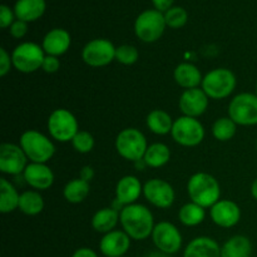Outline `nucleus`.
<instances>
[{
	"label": "nucleus",
	"mask_w": 257,
	"mask_h": 257,
	"mask_svg": "<svg viewBox=\"0 0 257 257\" xmlns=\"http://www.w3.org/2000/svg\"><path fill=\"white\" fill-rule=\"evenodd\" d=\"M130 247L131 237L124 231H110L103 236L99 242L100 252L105 257H122Z\"/></svg>",
	"instance_id": "17"
},
{
	"label": "nucleus",
	"mask_w": 257,
	"mask_h": 257,
	"mask_svg": "<svg viewBox=\"0 0 257 257\" xmlns=\"http://www.w3.org/2000/svg\"><path fill=\"white\" fill-rule=\"evenodd\" d=\"M13 64L12 57L7 53L4 48H0V75L5 77L10 72V67Z\"/></svg>",
	"instance_id": "39"
},
{
	"label": "nucleus",
	"mask_w": 257,
	"mask_h": 257,
	"mask_svg": "<svg viewBox=\"0 0 257 257\" xmlns=\"http://www.w3.org/2000/svg\"><path fill=\"white\" fill-rule=\"evenodd\" d=\"M140 53L137 48L130 44H123L115 49V60L124 65H132L138 60Z\"/></svg>",
	"instance_id": "35"
},
{
	"label": "nucleus",
	"mask_w": 257,
	"mask_h": 257,
	"mask_svg": "<svg viewBox=\"0 0 257 257\" xmlns=\"http://www.w3.org/2000/svg\"><path fill=\"white\" fill-rule=\"evenodd\" d=\"M173 2L175 0H152L153 5H155V9L161 13H166L167 10H170L172 8Z\"/></svg>",
	"instance_id": "40"
},
{
	"label": "nucleus",
	"mask_w": 257,
	"mask_h": 257,
	"mask_svg": "<svg viewBox=\"0 0 257 257\" xmlns=\"http://www.w3.org/2000/svg\"><path fill=\"white\" fill-rule=\"evenodd\" d=\"M60 68V60L58 59V57H54V55H45V59L43 62L42 69L44 70L45 73H52L58 72V69Z\"/></svg>",
	"instance_id": "38"
},
{
	"label": "nucleus",
	"mask_w": 257,
	"mask_h": 257,
	"mask_svg": "<svg viewBox=\"0 0 257 257\" xmlns=\"http://www.w3.org/2000/svg\"><path fill=\"white\" fill-rule=\"evenodd\" d=\"M24 180L34 190H48L54 182V173L45 163H30L24 171Z\"/></svg>",
	"instance_id": "18"
},
{
	"label": "nucleus",
	"mask_w": 257,
	"mask_h": 257,
	"mask_svg": "<svg viewBox=\"0 0 257 257\" xmlns=\"http://www.w3.org/2000/svg\"><path fill=\"white\" fill-rule=\"evenodd\" d=\"M118 221H119V213H118V211L114 210V208L105 207L94 213V216L92 218V227L97 232L104 233L105 235V233L114 230Z\"/></svg>",
	"instance_id": "25"
},
{
	"label": "nucleus",
	"mask_w": 257,
	"mask_h": 257,
	"mask_svg": "<svg viewBox=\"0 0 257 257\" xmlns=\"http://www.w3.org/2000/svg\"><path fill=\"white\" fill-rule=\"evenodd\" d=\"M89 182L82 180V178H77L65 185L63 195L64 198L70 203H80L87 198L89 195Z\"/></svg>",
	"instance_id": "30"
},
{
	"label": "nucleus",
	"mask_w": 257,
	"mask_h": 257,
	"mask_svg": "<svg viewBox=\"0 0 257 257\" xmlns=\"http://www.w3.org/2000/svg\"><path fill=\"white\" fill-rule=\"evenodd\" d=\"M236 125L237 124L230 117L218 118L212 125L213 137L221 142H227L235 136Z\"/></svg>",
	"instance_id": "32"
},
{
	"label": "nucleus",
	"mask_w": 257,
	"mask_h": 257,
	"mask_svg": "<svg viewBox=\"0 0 257 257\" xmlns=\"http://www.w3.org/2000/svg\"><path fill=\"white\" fill-rule=\"evenodd\" d=\"M147 148V140L145 135L136 128H125L115 140V150L118 155L132 162L143 160Z\"/></svg>",
	"instance_id": "4"
},
{
	"label": "nucleus",
	"mask_w": 257,
	"mask_h": 257,
	"mask_svg": "<svg viewBox=\"0 0 257 257\" xmlns=\"http://www.w3.org/2000/svg\"><path fill=\"white\" fill-rule=\"evenodd\" d=\"M115 49L108 39H93L83 48L82 59L89 67H105L115 59Z\"/></svg>",
	"instance_id": "11"
},
{
	"label": "nucleus",
	"mask_w": 257,
	"mask_h": 257,
	"mask_svg": "<svg viewBox=\"0 0 257 257\" xmlns=\"http://www.w3.org/2000/svg\"><path fill=\"white\" fill-rule=\"evenodd\" d=\"M143 187L140 180L135 176H124L120 178L115 187V200L119 205H132L140 198Z\"/></svg>",
	"instance_id": "20"
},
{
	"label": "nucleus",
	"mask_w": 257,
	"mask_h": 257,
	"mask_svg": "<svg viewBox=\"0 0 257 257\" xmlns=\"http://www.w3.org/2000/svg\"><path fill=\"white\" fill-rule=\"evenodd\" d=\"M14 17L15 13L13 12L8 5L3 4L2 7H0V27H2L3 29H7V28L12 27L13 23L15 22Z\"/></svg>",
	"instance_id": "36"
},
{
	"label": "nucleus",
	"mask_w": 257,
	"mask_h": 257,
	"mask_svg": "<svg viewBox=\"0 0 257 257\" xmlns=\"http://www.w3.org/2000/svg\"><path fill=\"white\" fill-rule=\"evenodd\" d=\"M256 150H257V142H256Z\"/></svg>",
	"instance_id": "46"
},
{
	"label": "nucleus",
	"mask_w": 257,
	"mask_h": 257,
	"mask_svg": "<svg viewBox=\"0 0 257 257\" xmlns=\"http://www.w3.org/2000/svg\"><path fill=\"white\" fill-rule=\"evenodd\" d=\"M152 240L156 247L166 255L178 252L182 246V235L180 230L171 222H160L155 226Z\"/></svg>",
	"instance_id": "12"
},
{
	"label": "nucleus",
	"mask_w": 257,
	"mask_h": 257,
	"mask_svg": "<svg viewBox=\"0 0 257 257\" xmlns=\"http://www.w3.org/2000/svg\"><path fill=\"white\" fill-rule=\"evenodd\" d=\"M72 257H98V255L92 250V248L82 247L78 248V250L73 253Z\"/></svg>",
	"instance_id": "41"
},
{
	"label": "nucleus",
	"mask_w": 257,
	"mask_h": 257,
	"mask_svg": "<svg viewBox=\"0 0 257 257\" xmlns=\"http://www.w3.org/2000/svg\"><path fill=\"white\" fill-rule=\"evenodd\" d=\"M183 257H221V247L213 238L201 236L188 243Z\"/></svg>",
	"instance_id": "21"
},
{
	"label": "nucleus",
	"mask_w": 257,
	"mask_h": 257,
	"mask_svg": "<svg viewBox=\"0 0 257 257\" xmlns=\"http://www.w3.org/2000/svg\"><path fill=\"white\" fill-rule=\"evenodd\" d=\"M70 43H72V38H70L69 33L65 29L55 28L45 34L42 48L47 55L59 57L68 52Z\"/></svg>",
	"instance_id": "19"
},
{
	"label": "nucleus",
	"mask_w": 257,
	"mask_h": 257,
	"mask_svg": "<svg viewBox=\"0 0 257 257\" xmlns=\"http://www.w3.org/2000/svg\"><path fill=\"white\" fill-rule=\"evenodd\" d=\"M205 208L195 202L186 203L180 210V213H178V217H180L181 222L185 226H188V227L200 225L205 220Z\"/></svg>",
	"instance_id": "31"
},
{
	"label": "nucleus",
	"mask_w": 257,
	"mask_h": 257,
	"mask_svg": "<svg viewBox=\"0 0 257 257\" xmlns=\"http://www.w3.org/2000/svg\"><path fill=\"white\" fill-rule=\"evenodd\" d=\"M20 147L33 163H47L54 156L52 141L38 131H27L20 137Z\"/></svg>",
	"instance_id": "3"
},
{
	"label": "nucleus",
	"mask_w": 257,
	"mask_h": 257,
	"mask_svg": "<svg viewBox=\"0 0 257 257\" xmlns=\"http://www.w3.org/2000/svg\"><path fill=\"white\" fill-rule=\"evenodd\" d=\"M45 59V52L40 45L27 42L18 45L12 53L13 65L22 73H33L40 69Z\"/></svg>",
	"instance_id": "8"
},
{
	"label": "nucleus",
	"mask_w": 257,
	"mask_h": 257,
	"mask_svg": "<svg viewBox=\"0 0 257 257\" xmlns=\"http://www.w3.org/2000/svg\"><path fill=\"white\" fill-rule=\"evenodd\" d=\"M170 158L171 151L167 146L163 145V143H153L146 151L143 161L148 167L158 168L165 166L170 161Z\"/></svg>",
	"instance_id": "28"
},
{
	"label": "nucleus",
	"mask_w": 257,
	"mask_h": 257,
	"mask_svg": "<svg viewBox=\"0 0 257 257\" xmlns=\"http://www.w3.org/2000/svg\"><path fill=\"white\" fill-rule=\"evenodd\" d=\"M146 122H147V127L150 128L151 132H153L155 135L165 136L172 131L175 120H172V117L165 110L155 109L147 115Z\"/></svg>",
	"instance_id": "27"
},
{
	"label": "nucleus",
	"mask_w": 257,
	"mask_h": 257,
	"mask_svg": "<svg viewBox=\"0 0 257 257\" xmlns=\"http://www.w3.org/2000/svg\"><path fill=\"white\" fill-rule=\"evenodd\" d=\"M28 33V23L23 20H15L10 27V34L15 39H22Z\"/></svg>",
	"instance_id": "37"
},
{
	"label": "nucleus",
	"mask_w": 257,
	"mask_h": 257,
	"mask_svg": "<svg viewBox=\"0 0 257 257\" xmlns=\"http://www.w3.org/2000/svg\"><path fill=\"white\" fill-rule=\"evenodd\" d=\"M119 220L124 232L133 240H146L152 236L155 230L152 212L138 203L124 206L119 213Z\"/></svg>",
	"instance_id": "1"
},
{
	"label": "nucleus",
	"mask_w": 257,
	"mask_h": 257,
	"mask_svg": "<svg viewBox=\"0 0 257 257\" xmlns=\"http://www.w3.org/2000/svg\"><path fill=\"white\" fill-rule=\"evenodd\" d=\"M74 150L79 153H89L94 147V138L87 131H79L72 140Z\"/></svg>",
	"instance_id": "34"
},
{
	"label": "nucleus",
	"mask_w": 257,
	"mask_h": 257,
	"mask_svg": "<svg viewBox=\"0 0 257 257\" xmlns=\"http://www.w3.org/2000/svg\"><path fill=\"white\" fill-rule=\"evenodd\" d=\"M252 243L243 235H236L228 238L221 247V257H251Z\"/></svg>",
	"instance_id": "24"
},
{
	"label": "nucleus",
	"mask_w": 257,
	"mask_h": 257,
	"mask_svg": "<svg viewBox=\"0 0 257 257\" xmlns=\"http://www.w3.org/2000/svg\"><path fill=\"white\" fill-rule=\"evenodd\" d=\"M180 109L183 115L197 118L206 112L208 107V97L201 88L186 89L180 97Z\"/></svg>",
	"instance_id": "15"
},
{
	"label": "nucleus",
	"mask_w": 257,
	"mask_h": 257,
	"mask_svg": "<svg viewBox=\"0 0 257 257\" xmlns=\"http://www.w3.org/2000/svg\"><path fill=\"white\" fill-rule=\"evenodd\" d=\"M165 14L156 9H148L141 13L135 23V32L138 39L145 43H155L165 33Z\"/></svg>",
	"instance_id": "6"
},
{
	"label": "nucleus",
	"mask_w": 257,
	"mask_h": 257,
	"mask_svg": "<svg viewBox=\"0 0 257 257\" xmlns=\"http://www.w3.org/2000/svg\"><path fill=\"white\" fill-rule=\"evenodd\" d=\"M27 160L22 147L14 143H3L0 146V171L7 175L17 176L24 173Z\"/></svg>",
	"instance_id": "14"
},
{
	"label": "nucleus",
	"mask_w": 257,
	"mask_h": 257,
	"mask_svg": "<svg viewBox=\"0 0 257 257\" xmlns=\"http://www.w3.org/2000/svg\"><path fill=\"white\" fill-rule=\"evenodd\" d=\"M201 85L208 98L223 99L235 90L236 77L227 68H217L203 77Z\"/></svg>",
	"instance_id": "5"
},
{
	"label": "nucleus",
	"mask_w": 257,
	"mask_h": 257,
	"mask_svg": "<svg viewBox=\"0 0 257 257\" xmlns=\"http://www.w3.org/2000/svg\"><path fill=\"white\" fill-rule=\"evenodd\" d=\"M165 19L167 27L172 28V29H180V28L185 27L187 23L188 14L183 8L172 7L165 13Z\"/></svg>",
	"instance_id": "33"
},
{
	"label": "nucleus",
	"mask_w": 257,
	"mask_h": 257,
	"mask_svg": "<svg viewBox=\"0 0 257 257\" xmlns=\"http://www.w3.org/2000/svg\"><path fill=\"white\" fill-rule=\"evenodd\" d=\"M143 195L146 200L158 208H168L175 202V190L165 180L153 178L143 186Z\"/></svg>",
	"instance_id": "13"
},
{
	"label": "nucleus",
	"mask_w": 257,
	"mask_h": 257,
	"mask_svg": "<svg viewBox=\"0 0 257 257\" xmlns=\"http://www.w3.org/2000/svg\"><path fill=\"white\" fill-rule=\"evenodd\" d=\"M171 135L178 145L183 147H195L205 138V128L196 118L182 115L173 122Z\"/></svg>",
	"instance_id": "7"
},
{
	"label": "nucleus",
	"mask_w": 257,
	"mask_h": 257,
	"mask_svg": "<svg viewBox=\"0 0 257 257\" xmlns=\"http://www.w3.org/2000/svg\"><path fill=\"white\" fill-rule=\"evenodd\" d=\"M251 195H252V197L257 201V178L253 181L252 185H251Z\"/></svg>",
	"instance_id": "43"
},
{
	"label": "nucleus",
	"mask_w": 257,
	"mask_h": 257,
	"mask_svg": "<svg viewBox=\"0 0 257 257\" xmlns=\"http://www.w3.org/2000/svg\"><path fill=\"white\" fill-rule=\"evenodd\" d=\"M175 80L180 87L186 89H192L198 88V85L202 84V74L200 69L196 65L191 63H181L175 69Z\"/></svg>",
	"instance_id": "23"
},
{
	"label": "nucleus",
	"mask_w": 257,
	"mask_h": 257,
	"mask_svg": "<svg viewBox=\"0 0 257 257\" xmlns=\"http://www.w3.org/2000/svg\"><path fill=\"white\" fill-rule=\"evenodd\" d=\"M256 94H257V82H256Z\"/></svg>",
	"instance_id": "45"
},
{
	"label": "nucleus",
	"mask_w": 257,
	"mask_h": 257,
	"mask_svg": "<svg viewBox=\"0 0 257 257\" xmlns=\"http://www.w3.org/2000/svg\"><path fill=\"white\" fill-rule=\"evenodd\" d=\"M45 8H47L45 0H17L14 5V13L18 20L30 23L42 18Z\"/></svg>",
	"instance_id": "22"
},
{
	"label": "nucleus",
	"mask_w": 257,
	"mask_h": 257,
	"mask_svg": "<svg viewBox=\"0 0 257 257\" xmlns=\"http://www.w3.org/2000/svg\"><path fill=\"white\" fill-rule=\"evenodd\" d=\"M93 176H94V171H93V168L90 167V166H85V167H83V170L80 171V178L87 181V182H89V181L92 180Z\"/></svg>",
	"instance_id": "42"
},
{
	"label": "nucleus",
	"mask_w": 257,
	"mask_h": 257,
	"mask_svg": "<svg viewBox=\"0 0 257 257\" xmlns=\"http://www.w3.org/2000/svg\"><path fill=\"white\" fill-rule=\"evenodd\" d=\"M20 195L17 188L7 180L0 178V212L10 213L19 207Z\"/></svg>",
	"instance_id": "26"
},
{
	"label": "nucleus",
	"mask_w": 257,
	"mask_h": 257,
	"mask_svg": "<svg viewBox=\"0 0 257 257\" xmlns=\"http://www.w3.org/2000/svg\"><path fill=\"white\" fill-rule=\"evenodd\" d=\"M48 131L58 142H70L79 132L77 118L68 109H55L48 118Z\"/></svg>",
	"instance_id": "10"
},
{
	"label": "nucleus",
	"mask_w": 257,
	"mask_h": 257,
	"mask_svg": "<svg viewBox=\"0 0 257 257\" xmlns=\"http://www.w3.org/2000/svg\"><path fill=\"white\" fill-rule=\"evenodd\" d=\"M18 208L28 216L39 215L44 208V200L37 191H25L20 195Z\"/></svg>",
	"instance_id": "29"
},
{
	"label": "nucleus",
	"mask_w": 257,
	"mask_h": 257,
	"mask_svg": "<svg viewBox=\"0 0 257 257\" xmlns=\"http://www.w3.org/2000/svg\"><path fill=\"white\" fill-rule=\"evenodd\" d=\"M147 257H168V255H166V253H163V252H152V253H150V255H148Z\"/></svg>",
	"instance_id": "44"
},
{
	"label": "nucleus",
	"mask_w": 257,
	"mask_h": 257,
	"mask_svg": "<svg viewBox=\"0 0 257 257\" xmlns=\"http://www.w3.org/2000/svg\"><path fill=\"white\" fill-rule=\"evenodd\" d=\"M211 218L220 227L231 228L240 221L241 210L232 201L220 200L211 207Z\"/></svg>",
	"instance_id": "16"
},
{
	"label": "nucleus",
	"mask_w": 257,
	"mask_h": 257,
	"mask_svg": "<svg viewBox=\"0 0 257 257\" xmlns=\"http://www.w3.org/2000/svg\"><path fill=\"white\" fill-rule=\"evenodd\" d=\"M187 192L192 202L207 208L220 201L221 187L213 176L200 172L188 180Z\"/></svg>",
	"instance_id": "2"
},
{
	"label": "nucleus",
	"mask_w": 257,
	"mask_h": 257,
	"mask_svg": "<svg viewBox=\"0 0 257 257\" xmlns=\"http://www.w3.org/2000/svg\"><path fill=\"white\" fill-rule=\"evenodd\" d=\"M228 117L240 125L257 124V94L241 93L228 105Z\"/></svg>",
	"instance_id": "9"
}]
</instances>
